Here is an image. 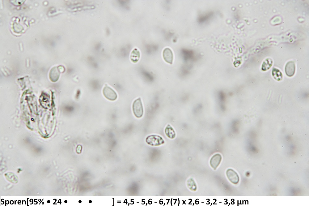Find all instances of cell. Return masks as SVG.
<instances>
[{
    "instance_id": "1",
    "label": "cell",
    "mask_w": 309,
    "mask_h": 206,
    "mask_svg": "<svg viewBox=\"0 0 309 206\" xmlns=\"http://www.w3.org/2000/svg\"><path fill=\"white\" fill-rule=\"evenodd\" d=\"M132 110L134 116L137 118H141L143 114V108L140 97L135 100L132 104Z\"/></svg>"
},
{
    "instance_id": "2",
    "label": "cell",
    "mask_w": 309,
    "mask_h": 206,
    "mask_svg": "<svg viewBox=\"0 0 309 206\" xmlns=\"http://www.w3.org/2000/svg\"><path fill=\"white\" fill-rule=\"evenodd\" d=\"M146 143L151 146H158L164 143V141L160 136L157 135H150L146 138Z\"/></svg>"
},
{
    "instance_id": "3",
    "label": "cell",
    "mask_w": 309,
    "mask_h": 206,
    "mask_svg": "<svg viewBox=\"0 0 309 206\" xmlns=\"http://www.w3.org/2000/svg\"><path fill=\"white\" fill-rule=\"evenodd\" d=\"M103 93L104 97L110 101H115L117 97L116 92L112 88L108 86L104 88Z\"/></svg>"
},
{
    "instance_id": "4",
    "label": "cell",
    "mask_w": 309,
    "mask_h": 206,
    "mask_svg": "<svg viewBox=\"0 0 309 206\" xmlns=\"http://www.w3.org/2000/svg\"><path fill=\"white\" fill-rule=\"evenodd\" d=\"M227 177L231 182L237 184L239 181V177L237 173L233 170L229 169L226 172Z\"/></svg>"
},
{
    "instance_id": "5",
    "label": "cell",
    "mask_w": 309,
    "mask_h": 206,
    "mask_svg": "<svg viewBox=\"0 0 309 206\" xmlns=\"http://www.w3.org/2000/svg\"><path fill=\"white\" fill-rule=\"evenodd\" d=\"M163 56L166 62L171 64H172L173 56L172 52L170 48H166L163 50Z\"/></svg>"
},
{
    "instance_id": "6",
    "label": "cell",
    "mask_w": 309,
    "mask_h": 206,
    "mask_svg": "<svg viewBox=\"0 0 309 206\" xmlns=\"http://www.w3.org/2000/svg\"><path fill=\"white\" fill-rule=\"evenodd\" d=\"M222 159V156L219 153L215 154L210 159V164L211 166L215 170L219 165Z\"/></svg>"
},
{
    "instance_id": "7",
    "label": "cell",
    "mask_w": 309,
    "mask_h": 206,
    "mask_svg": "<svg viewBox=\"0 0 309 206\" xmlns=\"http://www.w3.org/2000/svg\"><path fill=\"white\" fill-rule=\"evenodd\" d=\"M295 67L294 62L292 61L288 62L285 66V72L286 75L290 77L293 76L295 72Z\"/></svg>"
},
{
    "instance_id": "8",
    "label": "cell",
    "mask_w": 309,
    "mask_h": 206,
    "mask_svg": "<svg viewBox=\"0 0 309 206\" xmlns=\"http://www.w3.org/2000/svg\"><path fill=\"white\" fill-rule=\"evenodd\" d=\"M165 133L167 137L171 139L175 138L176 135L175 131L169 124H168L165 127Z\"/></svg>"
},
{
    "instance_id": "9",
    "label": "cell",
    "mask_w": 309,
    "mask_h": 206,
    "mask_svg": "<svg viewBox=\"0 0 309 206\" xmlns=\"http://www.w3.org/2000/svg\"><path fill=\"white\" fill-rule=\"evenodd\" d=\"M140 53L136 48H135L131 52L130 55V59L133 62H137L139 59Z\"/></svg>"
},
{
    "instance_id": "10",
    "label": "cell",
    "mask_w": 309,
    "mask_h": 206,
    "mask_svg": "<svg viewBox=\"0 0 309 206\" xmlns=\"http://www.w3.org/2000/svg\"><path fill=\"white\" fill-rule=\"evenodd\" d=\"M272 73L273 77L276 80L280 81L282 79L283 77L282 74L278 69L273 68Z\"/></svg>"
},
{
    "instance_id": "11",
    "label": "cell",
    "mask_w": 309,
    "mask_h": 206,
    "mask_svg": "<svg viewBox=\"0 0 309 206\" xmlns=\"http://www.w3.org/2000/svg\"><path fill=\"white\" fill-rule=\"evenodd\" d=\"M273 63L272 59L269 58L266 59L263 62L262 66V70L265 71L269 69L271 67Z\"/></svg>"
},
{
    "instance_id": "12",
    "label": "cell",
    "mask_w": 309,
    "mask_h": 206,
    "mask_svg": "<svg viewBox=\"0 0 309 206\" xmlns=\"http://www.w3.org/2000/svg\"><path fill=\"white\" fill-rule=\"evenodd\" d=\"M196 184L194 181L192 179H189L187 182V185L188 187L192 190L194 191L196 188Z\"/></svg>"
},
{
    "instance_id": "13",
    "label": "cell",
    "mask_w": 309,
    "mask_h": 206,
    "mask_svg": "<svg viewBox=\"0 0 309 206\" xmlns=\"http://www.w3.org/2000/svg\"><path fill=\"white\" fill-rule=\"evenodd\" d=\"M89 202L90 203H91V200H90V201H89Z\"/></svg>"
},
{
    "instance_id": "14",
    "label": "cell",
    "mask_w": 309,
    "mask_h": 206,
    "mask_svg": "<svg viewBox=\"0 0 309 206\" xmlns=\"http://www.w3.org/2000/svg\"><path fill=\"white\" fill-rule=\"evenodd\" d=\"M79 203H81V200H79Z\"/></svg>"
}]
</instances>
